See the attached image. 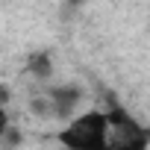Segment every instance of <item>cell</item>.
Wrapping results in <instances>:
<instances>
[{"label":"cell","mask_w":150,"mask_h":150,"mask_svg":"<svg viewBox=\"0 0 150 150\" xmlns=\"http://www.w3.org/2000/svg\"><path fill=\"white\" fill-rule=\"evenodd\" d=\"M106 132H109L106 112L91 109V112H86L80 118H74L59 132V141L68 150H109L106 147Z\"/></svg>","instance_id":"obj_1"},{"label":"cell","mask_w":150,"mask_h":150,"mask_svg":"<svg viewBox=\"0 0 150 150\" xmlns=\"http://www.w3.org/2000/svg\"><path fill=\"white\" fill-rule=\"evenodd\" d=\"M106 124H109V132H106L109 150H147L150 147V129L141 127L121 106H112L106 112Z\"/></svg>","instance_id":"obj_2"},{"label":"cell","mask_w":150,"mask_h":150,"mask_svg":"<svg viewBox=\"0 0 150 150\" xmlns=\"http://www.w3.org/2000/svg\"><path fill=\"white\" fill-rule=\"evenodd\" d=\"M80 97H83L80 88H74V86H68V88H53V91L47 94L50 115H56V118H68L71 109H74V103H77Z\"/></svg>","instance_id":"obj_3"},{"label":"cell","mask_w":150,"mask_h":150,"mask_svg":"<svg viewBox=\"0 0 150 150\" xmlns=\"http://www.w3.org/2000/svg\"><path fill=\"white\" fill-rule=\"evenodd\" d=\"M33 74H35V77H47V74H50V59L47 56H35L33 59Z\"/></svg>","instance_id":"obj_4"},{"label":"cell","mask_w":150,"mask_h":150,"mask_svg":"<svg viewBox=\"0 0 150 150\" xmlns=\"http://www.w3.org/2000/svg\"><path fill=\"white\" fill-rule=\"evenodd\" d=\"M6 129H9V115H6V109L0 106V138L6 135Z\"/></svg>","instance_id":"obj_5"}]
</instances>
